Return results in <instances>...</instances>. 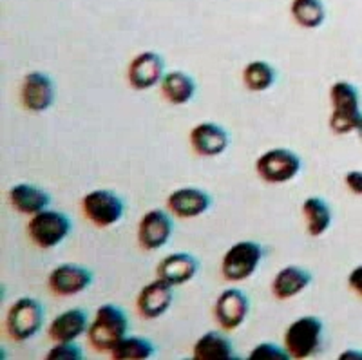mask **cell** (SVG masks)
<instances>
[{
    "mask_svg": "<svg viewBox=\"0 0 362 360\" xmlns=\"http://www.w3.org/2000/svg\"><path fill=\"white\" fill-rule=\"evenodd\" d=\"M127 327L129 319L122 308L116 304H103L96 310L95 319L87 330V337L96 352L111 353L116 344L127 335Z\"/></svg>",
    "mask_w": 362,
    "mask_h": 360,
    "instance_id": "6da1fadb",
    "label": "cell"
},
{
    "mask_svg": "<svg viewBox=\"0 0 362 360\" xmlns=\"http://www.w3.org/2000/svg\"><path fill=\"white\" fill-rule=\"evenodd\" d=\"M329 102H332L329 129L335 134H348L351 131H357L362 116L357 87L346 80H339L329 87Z\"/></svg>",
    "mask_w": 362,
    "mask_h": 360,
    "instance_id": "7a4b0ae2",
    "label": "cell"
},
{
    "mask_svg": "<svg viewBox=\"0 0 362 360\" xmlns=\"http://www.w3.org/2000/svg\"><path fill=\"white\" fill-rule=\"evenodd\" d=\"M321 342L322 323L313 315L299 317L284 332V348L292 359H310L321 349Z\"/></svg>",
    "mask_w": 362,
    "mask_h": 360,
    "instance_id": "3957f363",
    "label": "cell"
},
{
    "mask_svg": "<svg viewBox=\"0 0 362 360\" xmlns=\"http://www.w3.org/2000/svg\"><path fill=\"white\" fill-rule=\"evenodd\" d=\"M71 226V219L66 214L45 209L31 216L28 223V236L38 248L49 250L60 245L69 236Z\"/></svg>",
    "mask_w": 362,
    "mask_h": 360,
    "instance_id": "277c9868",
    "label": "cell"
},
{
    "mask_svg": "<svg viewBox=\"0 0 362 360\" xmlns=\"http://www.w3.org/2000/svg\"><path fill=\"white\" fill-rule=\"evenodd\" d=\"M44 324V308L33 297H21L13 303L6 315V330L17 342H24L37 335Z\"/></svg>",
    "mask_w": 362,
    "mask_h": 360,
    "instance_id": "5b68a950",
    "label": "cell"
},
{
    "mask_svg": "<svg viewBox=\"0 0 362 360\" xmlns=\"http://www.w3.org/2000/svg\"><path fill=\"white\" fill-rule=\"evenodd\" d=\"M300 158L290 149H270L255 160V172L263 181L272 185L288 183L300 172Z\"/></svg>",
    "mask_w": 362,
    "mask_h": 360,
    "instance_id": "8992f818",
    "label": "cell"
},
{
    "mask_svg": "<svg viewBox=\"0 0 362 360\" xmlns=\"http://www.w3.org/2000/svg\"><path fill=\"white\" fill-rule=\"evenodd\" d=\"M263 250L254 241H239L226 250L221 261V274L226 281L239 283L245 279L252 277L257 270Z\"/></svg>",
    "mask_w": 362,
    "mask_h": 360,
    "instance_id": "52a82bcc",
    "label": "cell"
},
{
    "mask_svg": "<svg viewBox=\"0 0 362 360\" xmlns=\"http://www.w3.org/2000/svg\"><path fill=\"white\" fill-rule=\"evenodd\" d=\"M83 216L100 228H109L124 217V201L116 192L107 189H96L82 197Z\"/></svg>",
    "mask_w": 362,
    "mask_h": 360,
    "instance_id": "ba28073f",
    "label": "cell"
},
{
    "mask_svg": "<svg viewBox=\"0 0 362 360\" xmlns=\"http://www.w3.org/2000/svg\"><path fill=\"white\" fill-rule=\"evenodd\" d=\"M93 283V274L86 266L73 265V262H64V265L54 266L47 277L49 290L60 297H71L86 291Z\"/></svg>",
    "mask_w": 362,
    "mask_h": 360,
    "instance_id": "9c48e42d",
    "label": "cell"
},
{
    "mask_svg": "<svg viewBox=\"0 0 362 360\" xmlns=\"http://www.w3.org/2000/svg\"><path fill=\"white\" fill-rule=\"evenodd\" d=\"M163 69L165 62L160 54L154 51H144V53L136 54L129 64V83L136 91L153 89L163 80Z\"/></svg>",
    "mask_w": 362,
    "mask_h": 360,
    "instance_id": "30bf717a",
    "label": "cell"
},
{
    "mask_svg": "<svg viewBox=\"0 0 362 360\" xmlns=\"http://www.w3.org/2000/svg\"><path fill=\"white\" fill-rule=\"evenodd\" d=\"M250 303L248 297L238 288H228L221 291L214 304V317L219 326L226 332H234L247 320Z\"/></svg>",
    "mask_w": 362,
    "mask_h": 360,
    "instance_id": "8fae6325",
    "label": "cell"
},
{
    "mask_svg": "<svg viewBox=\"0 0 362 360\" xmlns=\"http://www.w3.org/2000/svg\"><path fill=\"white\" fill-rule=\"evenodd\" d=\"M173 221L169 214L160 209L148 210L138 223V243L144 250H160L173 236Z\"/></svg>",
    "mask_w": 362,
    "mask_h": 360,
    "instance_id": "7c38bea8",
    "label": "cell"
},
{
    "mask_svg": "<svg viewBox=\"0 0 362 360\" xmlns=\"http://www.w3.org/2000/svg\"><path fill=\"white\" fill-rule=\"evenodd\" d=\"M21 102L29 112H45L54 103V83L47 74H25L21 86Z\"/></svg>",
    "mask_w": 362,
    "mask_h": 360,
    "instance_id": "4fadbf2b",
    "label": "cell"
},
{
    "mask_svg": "<svg viewBox=\"0 0 362 360\" xmlns=\"http://www.w3.org/2000/svg\"><path fill=\"white\" fill-rule=\"evenodd\" d=\"M173 288L174 286H170L167 281L160 277L141 288L138 299H136V306H138L140 315L144 319H160L161 315H165L167 310L173 306Z\"/></svg>",
    "mask_w": 362,
    "mask_h": 360,
    "instance_id": "5bb4252c",
    "label": "cell"
},
{
    "mask_svg": "<svg viewBox=\"0 0 362 360\" xmlns=\"http://www.w3.org/2000/svg\"><path fill=\"white\" fill-rule=\"evenodd\" d=\"M190 145L199 156L206 158H214V156L223 154L230 144L228 132L214 122H203L198 123L196 127L190 131Z\"/></svg>",
    "mask_w": 362,
    "mask_h": 360,
    "instance_id": "9a60e30c",
    "label": "cell"
},
{
    "mask_svg": "<svg viewBox=\"0 0 362 360\" xmlns=\"http://www.w3.org/2000/svg\"><path fill=\"white\" fill-rule=\"evenodd\" d=\"M199 270L198 259L189 252H176L163 257L158 265V277L167 281L170 286H181L196 277Z\"/></svg>",
    "mask_w": 362,
    "mask_h": 360,
    "instance_id": "2e32d148",
    "label": "cell"
},
{
    "mask_svg": "<svg viewBox=\"0 0 362 360\" xmlns=\"http://www.w3.org/2000/svg\"><path fill=\"white\" fill-rule=\"evenodd\" d=\"M167 205L170 212L176 214L181 219H192V217L203 216L212 205V199L205 190L196 189V187H183L170 194Z\"/></svg>",
    "mask_w": 362,
    "mask_h": 360,
    "instance_id": "e0dca14e",
    "label": "cell"
},
{
    "mask_svg": "<svg viewBox=\"0 0 362 360\" xmlns=\"http://www.w3.org/2000/svg\"><path fill=\"white\" fill-rule=\"evenodd\" d=\"M87 330H89V319L86 311L82 308H71L54 317L47 333L54 342H67L82 337Z\"/></svg>",
    "mask_w": 362,
    "mask_h": 360,
    "instance_id": "ac0fdd59",
    "label": "cell"
},
{
    "mask_svg": "<svg viewBox=\"0 0 362 360\" xmlns=\"http://www.w3.org/2000/svg\"><path fill=\"white\" fill-rule=\"evenodd\" d=\"M310 283H312V274L306 268L293 265L284 266L272 281V294L276 295V299L288 301L299 295L300 291H305Z\"/></svg>",
    "mask_w": 362,
    "mask_h": 360,
    "instance_id": "d6986e66",
    "label": "cell"
},
{
    "mask_svg": "<svg viewBox=\"0 0 362 360\" xmlns=\"http://www.w3.org/2000/svg\"><path fill=\"white\" fill-rule=\"evenodd\" d=\"M8 197L13 209L21 214H25V216H35V214L47 209L51 203L49 194L31 183L13 185L8 192Z\"/></svg>",
    "mask_w": 362,
    "mask_h": 360,
    "instance_id": "ffe728a7",
    "label": "cell"
},
{
    "mask_svg": "<svg viewBox=\"0 0 362 360\" xmlns=\"http://www.w3.org/2000/svg\"><path fill=\"white\" fill-rule=\"evenodd\" d=\"M161 95L173 105H185L196 95V82L183 71H170L160 83Z\"/></svg>",
    "mask_w": 362,
    "mask_h": 360,
    "instance_id": "44dd1931",
    "label": "cell"
},
{
    "mask_svg": "<svg viewBox=\"0 0 362 360\" xmlns=\"http://www.w3.org/2000/svg\"><path fill=\"white\" fill-rule=\"evenodd\" d=\"M194 360H232L235 359L230 340L218 332H209L196 340L192 348Z\"/></svg>",
    "mask_w": 362,
    "mask_h": 360,
    "instance_id": "7402d4cb",
    "label": "cell"
},
{
    "mask_svg": "<svg viewBox=\"0 0 362 360\" xmlns=\"http://www.w3.org/2000/svg\"><path fill=\"white\" fill-rule=\"evenodd\" d=\"M303 216L306 219V228L310 236L319 238L332 225V210L328 203L319 196H310L303 203Z\"/></svg>",
    "mask_w": 362,
    "mask_h": 360,
    "instance_id": "603a6c76",
    "label": "cell"
},
{
    "mask_svg": "<svg viewBox=\"0 0 362 360\" xmlns=\"http://www.w3.org/2000/svg\"><path fill=\"white\" fill-rule=\"evenodd\" d=\"M290 13L297 25L305 29L321 28L326 18V9L321 0H292Z\"/></svg>",
    "mask_w": 362,
    "mask_h": 360,
    "instance_id": "cb8c5ba5",
    "label": "cell"
},
{
    "mask_svg": "<svg viewBox=\"0 0 362 360\" xmlns=\"http://www.w3.org/2000/svg\"><path fill=\"white\" fill-rule=\"evenodd\" d=\"M153 355V342L138 335H125L111 352V356L115 360H147Z\"/></svg>",
    "mask_w": 362,
    "mask_h": 360,
    "instance_id": "d4e9b609",
    "label": "cell"
},
{
    "mask_svg": "<svg viewBox=\"0 0 362 360\" xmlns=\"http://www.w3.org/2000/svg\"><path fill=\"white\" fill-rule=\"evenodd\" d=\"M276 82V71L264 60L248 62L243 69V83L252 93L268 91Z\"/></svg>",
    "mask_w": 362,
    "mask_h": 360,
    "instance_id": "484cf974",
    "label": "cell"
},
{
    "mask_svg": "<svg viewBox=\"0 0 362 360\" xmlns=\"http://www.w3.org/2000/svg\"><path fill=\"white\" fill-rule=\"evenodd\" d=\"M45 359L47 360H82L83 352L78 344L74 342V340H67V342L54 344Z\"/></svg>",
    "mask_w": 362,
    "mask_h": 360,
    "instance_id": "4316f807",
    "label": "cell"
},
{
    "mask_svg": "<svg viewBox=\"0 0 362 360\" xmlns=\"http://www.w3.org/2000/svg\"><path fill=\"white\" fill-rule=\"evenodd\" d=\"M250 360H290V353L286 352V348H281L277 344L272 342H263L259 346H255L250 352Z\"/></svg>",
    "mask_w": 362,
    "mask_h": 360,
    "instance_id": "83f0119b",
    "label": "cell"
},
{
    "mask_svg": "<svg viewBox=\"0 0 362 360\" xmlns=\"http://www.w3.org/2000/svg\"><path fill=\"white\" fill-rule=\"evenodd\" d=\"M346 187L357 196H362V170H351L344 176Z\"/></svg>",
    "mask_w": 362,
    "mask_h": 360,
    "instance_id": "f1b7e54d",
    "label": "cell"
},
{
    "mask_svg": "<svg viewBox=\"0 0 362 360\" xmlns=\"http://www.w3.org/2000/svg\"><path fill=\"white\" fill-rule=\"evenodd\" d=\"M348 284H350V288L358 297H362V265L355 266L354 270L350 272V275H348Z\"/></svg>",
    "mask_w": 362,
    "mask_h": 360,
    "instance_id": "f546056e",
    "label": "cell"
},
{
    "mask_svg": "<svg viewBox=\"0 0 362 360\" xmlns=\"http://www.w3.org/2000/svg\"><path fill=\"white\" fill-rule=\"evenodd\" d=\"M339 360H362V352L348 349V352H342L341 355H339Z\"/></svg>",
    "mask_w": 362,
    "mask_h": 360,
    "instance_id": "4dcf8cb0",
    "label": "cell"
},
{
    "mask_svg": "<svg viewBox=\"0 0 362 360\" xmlns=\"http://www.w3.org/2000/svg\"><path fill=\"white\" fill-rule=\"evenodd\" d=\"M357 132H358V136H361V139H362V116H361V122H358V125H357Z\"/></svg>",
    "mask_w": 362,
    "mask_h": 360,
    "instance_id": "1f68e13d",
    "label": "cell"
}]
</instances>
